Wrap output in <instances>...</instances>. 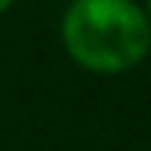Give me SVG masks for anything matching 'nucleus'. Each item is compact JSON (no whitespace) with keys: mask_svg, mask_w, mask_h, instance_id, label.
<instances>
[{"mask_svg":"<svg viewBox=\"0 0 151 151\" xmlns=\"http://www.w3.org/2000/svg\"><path fill=\"white\" fill-rule=\"evenodd\" d=\"M145 16H148V22H151V0H148V12H145Z\"/></svg>","mask_w":151,"mask_h":151,"instance_id":"obj_3","label":"nucleus"},{"mask_svg":"<svg viewBox=\"0 0 151 151\" xmlns=\"http://www.w3.org/2000/svg\"><path fill=\"white\" fill-rule=\"evenodd\" d=\"M68 56L96 74L136 68L151 50V22L133 0H74L62 19Z\"/></svg>","mask_w":151,"mask_h":151,"instance_id":"obj_1","label":"nucleus"},{"mask_svg":"<svg viewBox=\"0 0 151 151\" xmlns=\"http://www.w3.org/2000/svg\"><path fill=\"white\" fill-rule=\"evenodd\" d=\"M12 3H16V0H0V12H6V9L12 6Z\"/></svg>","mask_w":151,"mask_h":151,"instance_id":"obj_2","label":"nucleus"}]
</instances>
